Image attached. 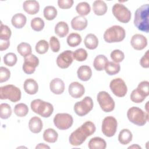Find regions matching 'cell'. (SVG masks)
<instances>
[{
  "mask_svg": "<svg viewBox=\"0 0 149 149\" xmlns=\"http://www.w3.org/2000/svg\"><path fill=\"white\" fill-rule=\"evenodd\" d=\"M95 130L96 127L94 123L91 121H87L70 134L69 141L72 146H80L88 137L95 132Z\"/></svg>",
  "mask_w": 149,
  "mask_h": 149,
  "instance_id": "6da1fadb",
  "label": "cell"
},
{
  "mask_svg": "<svg viewBox=\"0 0 149 149\" xmlns=\"http://www.w3.org/2000/svg\"><path fill=\"white\" fill-rule=\"evenodd\" d=\"M108 60L107 58L104 55H97L93 62V66L95 70L98 71L103 70L107 63Z\"/></svg>",
  "mask_w": 149,
  "mask_h": 149,
  "instance_id": "83f0119b",
  "label": "cell"
},
{
  "mask_svg": "<svg viewBox=\"0 0 149 149\" xmlns=\"http://www.w3.org/2000/svg\"><path fill=\"white\" fill-rule=\"evenodd\" d=\"M109 87L113 94L118 97L125 96L127 91V86L121 78H115L112 80L109 83Z\"/></svg>",
  "mask_w": 149,
  "mask_h": 149,
  "instance_id": "7c38bea8",
  "label": "cell"
},
{
  "mask_svg": "<svg viewBox=\"0 0 149 149\" xmlns=\"http://www.w3.org/2000/svg\"><path fill=\"white\" fill-rule=\"evenodd\" d=\"M44 17L48 20H54L57 16V10L53 6H47L43 11Z\"/></svg>",
  "mask_w": 149,
  "mask_h": 149,
  "instance_id": "d590c367",
  "label": "cell"
},
{
  "mask_svg": "<svg viewBox=\"0 0 149 149\" xmlns=\"http://www.w3.org/2000/svg\"><path fill=\"white\" fill-rule=\"evenodd\" d=\"M78 78L83 81H88L92 76V70L90 66L83 65L79 68L77 71Z\"/></svg>",
  "mask_w": 149,
  "mask_h": 149,
  "instance_id": "44dd1931",
  "label": "cell"
},
{
  "mask_svg": "<svg viewBox=\"0 0 149 149\" xmlns=\"http://www.w3.org/2000/svg\"><path fill=\"white\" fill-rule=\"evenodd\" d=\"M73 52L66 50L61 53L56 58V64L61 69L68 68L73 62Z\"/></svg>",
  "mask_w": 149,
  "mask_h": 149,
  "instance_id": "5bb4252c",
  "label": "cell"
},
{
  "mask_svg": "<svg viewBox=\"0 0 149 149\" xmlns=\"http://www.w3.org/2000/svg\"><path fill=\"white\" fill-rule=\"evenodd\" d=\"M130 44L134 49L142 50L147 45V39L142 34H136L132 36Z\"/></svg>",
  "mask_w": 149,
  "mask_h": 149,
  "instance_id": "9a60e30c",
  "label": "cell"
},
{
  "mask_svg": "<svg viewBox=\"0 0 149 149\" xmlns=\"http://www.w3.org/2000/svg\"><path fill=\"white\" fill-rule=\"evenodd\" d=\"M49 88L52 93L57 95L61 94L65 90V83L62 79L55 78L51 81Z\"/></svg>",
  "mask_w": 149,
  "mask_h": 149,
  "instance_id": "e0dca14e",
  "label": "cell"
},
{
  "mask_svg": "<svg viewBox=\"0 0 149 149\" xmlns=\"http://www.w3.org/2000/svg\"><path fill=\"white\" fill-rule=\"evenodd\" d=\"M39 64L38 58L33 54H30L24 57V63L23 64L22 69L23 72L28 74H33L36 68Z\"/></svg>",
  "mask_w": 149,
  "mask_h": 149,
  "instance_id": "4fadbf2b",
  "label": "cell"
},
{
  "mask_svg": "<svg viewBox=\"0 0 149 149\" xmlns=\"http://www.w3.org/2000/svg\"><path fill=\"white\" fill-rule=\"evenodd\" d=\"M29 112V108L27 105L23 103L16 104L14 107V113L19 117H24L27 115Z\"/></svg>",
  "mask_w": 149,
  "mask_h": 149,
  "instance_id": "e575fe53",
  "label": "cell"
},
{
  "mask_svg": "<svg viewBox=\"0 0 149 149\" xmlns=\"http://www.w3.org/2000/svg\"><path fill=\"white\" fill-rule=\"evenodd\" d=\"M20 90L12 84H8L1 87L0 98L1 100L8 99L13 102L19 101L21 99Z\"/></svg>",
  "mask_w": 149,
  "mask_h": 149,
  "instance_id": "8992f818",
  "label": "cell"
},
{
  "mask_svg": "<svg viewBox=\"0 0 149 149\" xmlns=\"http://www.w3.org/2000/svg\"><path fill=\"white\" fill-rule=\"evenodd\" d=\"M93 9L94 13L98 16H102L107 12L108 7L106 3L101 0L95 1L93 3Z\"/></svg>",
  "mask_w": 149,
  "mask_h": 149,
  "instance_id": "603a6c76",
  "label": "cell"
},
{
  "mask_svg": "<svg viewBox=\"0 0 149 149\" xmlns=\"http://www.w3.org/2000/svg\"><path fill=\"white\" fill-rule=\"evenodd\" d=\"M126 36L125 29L118 25L107 29L104 34V39L108 43L118 42L123 41Z\"/></svg>",
  "mask_w": 149,
  "mask_h": 149,
  "instance_id": "3957f363",
  "label": "cell"
},
{
  "mask_svg": "<svg viewBox=\"0 0 149 149\" xmlns=\"http://www.w3.org/2000/svg\"><path fill=\"white\" fill-rule=\"evenodd\" d=\"M97 100L103 111L110 112L114 109L115 101L107 92L105 91H100L97 94Z\"/></svg>",
  "mask_w": 149,
  "mask_h": 149,
  "instance_id": "ba28073f",
  "label": "cell"
},
{
  "mask_svg": "<svg viewBox=\"0 0 149 149\" xmlns=\"http://www.w3.org/2000/svg\"><path fill=\"white\" fill-rule=\"evenodd\" d=\"M128 148H135V149H138V148H139V149H141V147H140V146H139L138 144H133L132 146H129V147H128Z\"/></svg>",
  "mask_w": 149,
  "mask_h": 149,
  "instance_id": "f5cc1de1",
  "label": "cell"
},
{
  "mask_svg": "<svg viewBox=\"0 0 149 149\" xmlns=\"http://www.w3.org/2000/svg\"><path fill=\"white\" fill-rule=\"evenodd\" d=\"M23 88L26 93L30 95H33L37 93L38 85L37 81L33 79H26L23 84Z\"/></svg>",
  "mask_w": 149,
  "mask_h": 149,
  "instance_id": "ffe728a7",
  "label": "cell"
},
{
  "mask_svg": "<svg viewBox=\"0 0 149 149\" xmlns=\"http://www.w3.org/2000/svg\"><path fill=\"white\" fill-rule=\"evenodd\" d=\"M88 147L90 149H105L107 147V143L103 139L95 137L90 140Z\"/></svg>",
  "mask_w": 149,
  "mask_h": 149,
  "instance_id": "d4e9b609",
  "label": "cell"
},
{
  "mask_svg": "<svg viewBox=\"0 0 149 149\" xmlns=\"http://www.w3.org/2000/svg\"><path fill=\"white\" fill-rule=\"evenodd\" d=\"M76 10L79 16H84L87 15L90 12L91 8L87 2H81L77 5L76 7Z\"/></svg>",
  "mask_w": 149,
  "mask_h": 149,
  "instance_id": "d6a6232c",
  "label": "cell"
},
{
  "mask_svg": "<svg viewBox=\"0 0 149 149\" xmlns=\"http://www.w3.org/2000/svg\"><path fill=\"white\" fill-rule=\"evenodd\" d=\"M112 10L113 16L121 23H128L131 19V12L122 3H116L113 5Z\"/></svg>",
  "mask_w": 149,
  "mask_h": 149,
  "instance_id": "52a82bcc",
  "label": "cell"
},
{
  "mask_svg": "<svg viewBox=\"0 0 149 149\" xmlns=\"http://www.w3.org/2000/svg\"><path fill=\"white\" fill-rule=\"evenodd\" d=\"M84 42L87 48L89 49H94L98 47V40L95 35L90 33L86 36Z\"/></svg>",
  "mask_w": 149,
  "mask_h": 149,
  "instance_id": "484cf974",
  "label": "cell"
},
{
  "mask_svg": "<svg viewBox=\"0 0 149 149\" xmlns=\"http://www.w3.org/2000/svg\"><path fill=\"white\" fill-rule=\"evenodd\" d=\"M10 45L9 41H5L0 40V51H2L7 49Z\"/></svg>",
  "mask_w": 149,
  "mask_h": 149,
  "instance_id": "f907efd6",
  "label": "cell"
},
{
  "mask_svg": "<svg viewBox=\"0 0 149 149\" xmlns=\"http://www.w3.org/2000/svg\"><path fill=\"white\" fill-rule=\"evenodd\" d=\"M49 46L54 52H58L60 49V42L55 36H52L49 39Z\"/></svg>",
  "mask_w": 149,
  "mask_h": 149,
  "instance_id": "bcb514c9",
  "label": "cell"
},
{
  "mask_svg": "<svg viewBox=\"0 0 149 149\" xmlns=\"http://www.w3.org/2000/svg\"><path fill=\"white\" fill-rule=\"evenodd\" d=\"M146 98L137 88L133 90L130 94V100L134 103H141Z\"/></svg>",
  "mask_w": 149,
  "mask_h": 149,
  "instance_id": "7bdbcfd3",
  "label": "cell"
},
{
  "mask_svg": "<svg viewBox=\"0 0 149 149\" xmlns=\"http://www.w3.org/2000/svg\"><path fill=\"white\" fill-rule=\"evenodd\" d=\"M148 50L146 51L144 56L141 58L140 61V65L144 68H148L149 62H148Z\"/></svg>",
  "mask_w": 149,
  "mask_h": 149,
  "instance_id": "681fc988",
  "label": "cell"
},
{
  "mask_svg": "<svg viewBox=\"0 0 149 149\" xmlns=\"http://www.w3.org/2000/svg\"><path fill=\"white\" fill-rule=\"evenodd\" d=\"M31 110L44 118L49 117L54 111L53 105L40 99H36L31 101L30 104Z\"/></svg>",
  "mask_w": 149,
  "mask_h": 149,
  "instance_id": "277c9868",
  "label": "cell"
},
{
  "mask_svg": "<svg viewBox=\"0 0 149 149\" xmlns=\"http://www.w3.org/2000/svg\"><path fill=\"white\" fill-rule=\"evenodd\" d=\"M55 33L59 37H65L69 33V26L65 22H59L55 27Z\"/></svg>",
  "mask_w": 149,
  "mask_h": 149,
  "instance_id": "f1b7e54d",
  "label": "cell"
},
{
  "mask_svg": "<svg viewBox=\"0 0 149 149\" xmlns=\"http://www.w3.org/2000/svg\"><path fill=\"white\" fill-rule=\"evenodd\" d=\"M111 58L114 62L119 63L122 62L125 58L124 53L119 49H114L110 54Z\"/></svg>",
  "mask_w": 149,
  "mask_h": 149,
  "instance_id": "ee69618b",
  "label": "cell"
},
{
  "mask_svg": "<svg viewBox=\"0 0 149 149\" xmlns=\"http://www.w3.org/2000/svg\"><path fill=\"white\" fill-rule=\"evenodd\" d=\"M43 127V124L41 119L38 116H33L29 122V128L33 133H40Z\"/></svg>",
  "mask_w": 149,
  "mask_h": 149,
  "instance_id": "7402d4cb",
  "label": "cell"
},
{
  "mask_svg": "<svg viewBox=\"0 0 149 149\" xmlns=\"http://www.w3.org/2000/svg\"><path fill=\"white\" fill-rule=\"evenodd\" d=\"M73 123L72 115L66 113H58L54 118L55 126L60 130H66L70 128Z\"/></svg>",
  "mask_w": 149,
  "mask_h": 149,
  "instance_id": "8fae6325",
  "label": "cell"
},
{
  "mask_svg": "<svg viewBox=\"0 0 149 149\" xmlns=\"http://www.w3.org/2000/svg\"><path fill=\"white\" fill-rule=\"evenodd\" d=\"M149 5L144 4L138 8L134 13V24L141 31L148 33L149 31Z\"/></svg>",
  "mask_w": 149,
  "mask_h": 149,
  "instance_id": "7a4b0ae2",
  "label": "cell"
},
{
  "mask_svg": "<svg viewBox=\"0 0 149 149\" xmlns=\"http://www.w3.org/2000/svg\"><path fill=\"white\" fill-rule=\"evenodd\" d=\"M93 108V101L90 97L86 96L81 101L75 103L73 109L79 116H83L88 113Z\"/></svg>",
  "mask_w": 149,
  "mask_h": 149,
  "instance_id": "9c48e42d",
  "label": "cell"
},
{
  "mask_svg": "<svg viewBox=\"0 0 149 149\" xmlns=\"http://www.w3.org/2000/svg\"><path fill=\"white\" fill-rule=\"evenodd\" d=\"M0 117L2 119H8L12 114L10 106L6 103H2L0 105Z\"/></svg>",
  "mask_w": 149,
  "mask_h": 149,
  "instance_id": "74e56055",
  "label": "cell"
},
{
  "mask_svg": "<svg viewBox=\"0 0 149 149\" xmlns=\"http://www.w3.org/2000/svg\"><path fill=\"white\" fill-rule=\"evenodd\" d=\"M36 148L37 149V148H50L49 146L46 145L44 143H39L38 144H37L36 147Z\"/></svg>",
  "mask_w": 149,
  "mask_h": 149,
  "instance_id": "816d5d0a",
  "label": "cell"
},
{
  "mask_svg": "<svg viewBox=\"0 0 149 149\" xmlns=\"http://www.w3.org/2000/svg\"><path fill=\"white\" fill-rule=\"evenodd\" d=\"M149 82L148 81L144 80L140 82L137 87V89L146 97L149 95Z\"/></svg>",
  "mask_w": 149,
  "mask_h": 149,
  "instance_id": "f6af8a7d",
  "label": "cell"
},
{
  "mask_svg": "<svg viewBox=\"0 0 149 149\" xmlns=\"http://www.w3.org/2000/svg\"><path fill=\"white\" fill-rule=\"evenodd\" d=\"M11 34H12V31L10 28L6 25H3L1 22L0 40H5V41H9Z\"/></svg>",
  "mask_w": 149,
  "mask_h": 149,
  "instance_id": "ab89813d",
  "label": "cell"
},
{
  "mask_svg": "<svg viewBox=\"0 0 149 149\" xmlns=\"http://www.w3.org/2000/svg\"><path fill=\"white\" fill-rule=\"evenodd\" d=\"M118 122L115 118L112 116L105 117L102 122L101 130L107 137H111L115 135L117 130Z\"/></svg>",
  "mask_w": 149,
  "mask_h": 149,
  "instance_id": "30bf717a",
  "label": "cell"
},
{
  "mask_svg": "<svg viewBox=\"0 0 149 149\" xmlns=\"http://www.w3.org/2000/svg\"><path fill=\"white\" fill-rule=\"evenodd\" d=\"M58 134L56 130L52 128L46 129L43 133V139L48 143H54L57 141Z\"/></svg>",
  "mask_w": 149,
  "mask_h": 149,
  "instance_id": "f546056e",
  "label": "cell"
},
{
  "mask_svg": "<svg viewBox=\"0 0 149 149\" xmlns=\"http://www.w3.org/2000/svg\"><path fill=\"white\" fill-rule=\"evenodd\" d=\"M17 51L20 55L23 57H26L31 54L32 49L31 45L27 42H21L17 47Z\"/></svg>",
  "mask_w": 149,
  "mask_h": 149,
  "instance_id": "836d02e7",
  "label": "cell"
},
{
  "mask_svg": "<svg viewBox=\"0 0 149 149\" xmlns=\"http://www.w3.org/2000/svg\"><path fill=\"white\" fill-rule=\"evenodd\" d=\"M68 91L72 97L79 98L84 95L85 93V88L83 85L81 83L77 81H73L69 84Z\"/></svg>",
  "mask_w": 149,
  "mask_h": 149,
  "instance_id": "2e32d148",
  "label": "cell"
},
{
  "mask_svg": "<svg viewBox=\"0 0 149 149\" xmlns=\"http://www.w3.org/2000/svg\"><path fill=\"white\" fill-rule=\"evenodd\" d=\"M88 22L86 17L81 16H77L73 17L71 21V26L73 30L81 31L87 26Z\"/></svg>",
  "mask_w": 149,
  "mask_h": 149,
  "instance_id": "ac0fdd59",
  "label": "cell"
},
{
  "mask_svg": "<svg viewBox=\"0 0 149 149\" xmlns=\"http://www.w3.org/2000/svg\"><path fill=\"white\" fill-rule=\"evenodd\" d=\"M23 8L29 15L37 13L40 9V5L37 1H26L23 2Z\"/></svg>",
  "mask_w": 149,
  "mask_h": 149,
  "instance_id": "d6986e66",
  "label": "cell"
},
{
  "mask_svg": "<svg viewBox=\"0 0 149 149\" xmlns=\"http://www.w3.org/2000/svg\"><path fill=\"white\" fill-rule=\"evenodd\" d=\"M30 25L33 30L36 31H40L44 29L45 23L41 18L36 17L31 20Z\"/></svg>",
  "mask_w": 149,
  "mask_h": 149,
  "instance_id": "8d00e7d4",
  "label": "cell"
},
{
  "mask_svg": "<svg viewBox=\"0 0 149 149\" xmlns=\"http://www.w3.org/2000/svg\"><path fill=\"white\" fill-rule=\"evenodd\" d=\"M27 19L24 15L19 13L14 15L11 19L12 24L16 29H22L26 23Z\"/></svg>",
  "mask_w": 149,
  "mask_h": 149,
  "instance_id": "cb8c5ba5",
  "label": "cell"
},
{
  "mask_svg": "<svg viewBox=\"0 0 149 149\" xmlns=\"http://www.w3.org/2000/svg\"><path fill=\"white\" fill-rule=\"evenodd\" d=\"M49 48V45L48 42L45 40H41L37 42L35 49L37 53L39 54H45Z\"/></svg>",
  "mask_w": 149,
  "mask_h": 149,
  "instance_id": "f35d334b",
  "label": "cell"
},
{
  "mask_svg": "<svg viewBox=\"0 0 149 149\" xmlns=\"http://www.w3.org/2000/svg\"><path fill=\"white\" fill-rule=\"evenodd\" d=\"M104 69L105 72L108 74L112 76L115 75L119 72L120 69V66L118 63L108 61Z\"/></svg>",
  "mask_w": 149,
  "mask_h": 149,
  "instance_id": "4dcf8cb0",
  "label": "cell"
},
{
  "mask_svg": "<svg viewBox=\"0 0 149 149\" xmlns=\"http://www.w3.org/2000/svg\"><path fill=\"white\" fill-rule=\"evenodd\" d=\"M133 138V134L132 132L127 129H122L119 133L118 140L121 144L126 145L129 144Z\"/></svg>",
  "mask_w": 149,
  "mask_h": 149,
  "instance_id": "4316f807",
  "label": "cell"
},
{
  "mask_svg": "<svg viewBox=\"0 0 149 149\" xmlns=\"http://www.w3.org/2000/svg\"><path fill=\"white\" fill-rule=\"evenodd\" d=\"M73 59L79 62H83L87 58V52L83 48H79L73 52Z\"/></svg>",
  "mask_w": 149,
  "mask_h": 149,
  "instance_id": "b9f144b4",
  "label": "cell"
},
{
  "mask_svg": "<svg viewBox=\"0 0 149 149\" xmlns=\"http://www.w3.org/2000/svg\"><path fill=\"white\" fill-rule=\"evenodd\" d=\"M74 1L73 0H58V6L61 9H69L73 4Z\"/></svg>",
  "mask_w": 149,
  "mask_h": 149,
  "instance_id": "c3c4849f",
  "label": "cell"
},
{
  "mask_svg": "<svg viewBox=\"0 0 149 149\" xmlns=\"http://www.w3.org/2000/svg\"><path fill=\"white\" fill-rule=\"evenodd\" d=\"M10 77V70L5 67L1 66L0 68V83H3L8 81Z\"/></svg>",
  "mask_w": 149,
  "mask_h": 149,
  "instance_id": "7dc6e473",
  "label": "cell"
},
{
  "mask_svg": "<svg viewBox=\"0 0 149 149\" xmlns=\"http://www.w3.org/2000/svg\"><path fill=\"white\" fill-rule=\"evenodd\" d=\"M17 58L15 54L13 52L7 53L3 56V62L8 66H13L17 62Z\"/></svg>",
  "mask_w": 149,
  "mask_h": 149,
  "instance_id": "60d3db41",
  "label": "cell"
},
{
  "mask_svg": "<svg viewBox=\"0 0 149 149\" xmlns=\"http://www.w3.org/2000/svg\"><path fill=\"white\" fill-rule=\"evenodd\" d=\"M66 41L69 46L71 47H75L81 43V37L78 33H72L68 36Z\"/></svg>",
  "mask_w": 149,
  "mask_h": 149,
  "instance_id": "1f68e13d",
  "label": "cell"
},
{
  "mask_svg": "<svg viewBox=\"0 0 149 149\" xmlns=\"http://www.w3.org/2000/svg\"><path fill=\"white\" fill-rule=\"evenodd\" d=\"M127 116L130 122L139 126H144L148 120V113L137 107H130L127 112Z\"/></svg>",
  "mask_w": 149,
  "mask_h": 149,
  "instance_id": "5b68a950",
  "label": "cell"
}]
</instances>
